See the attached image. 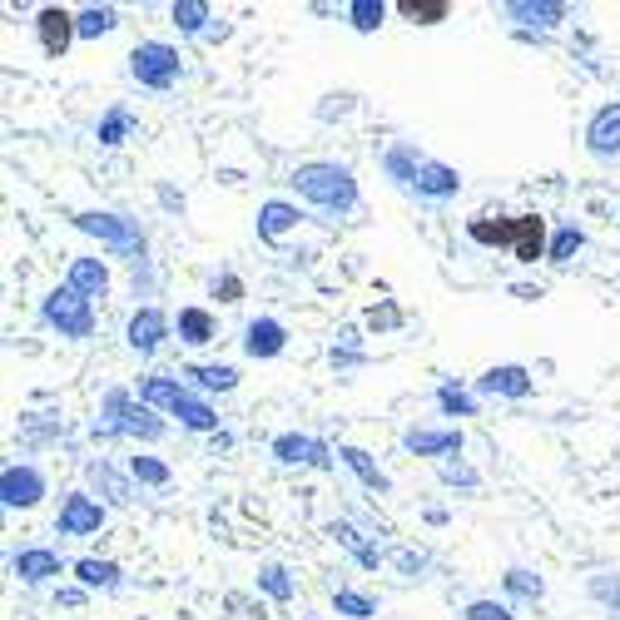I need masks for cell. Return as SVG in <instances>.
I'll list each match as a JSON object with an SVG mask.
<instances>
[{
  "label": "cell",
  "instance_id": "obj_1",
  "mask_svg": "<svg viewBox=\"0 0 620 620\" xmlns=\"http://www.w3.org/2000/svg\"><path fill=\"white\" fill-rule=\"evenodd\" d=\"M293 184H298V194L313 199L318 209H353V204H358V184H353V174L338 169V164H303V169L293 174Z\"/></svg>",
  "mask_w": 620,
  "mask_h": 620
},
{
  "label": "cell",
  "instance_id": "obj_2",
  "mask_svg": "<svg viewBox=\"0 0 620 620\" xmlns=\"http://www.w3.org/2000/svg\"><path fill=\"white\" fill-rule=\"evenodd\" d=\"M139 392H144V402H149V407H169L174 417H184V422H189V427H199V432H209V427L219 422L209 402L189 397V392H184L179 382H169V377H149Z\"/></svg>",
  "mask_w": 620,
  "mask_h": 620
},
{
  "label": "cell",
  "instance_id": "obj_3",
  "mask_svg": "<svg viewBox=\"0 0 620 620\" xmlns=\"http://www.w3.org/2000/svg\"><path fill=\"white\" fill-rule=\"evenodd\" d=\"M129 70H134L139 85H149V90H169L174 75H179V55H174L164 40H144V45L129 55Z\"/></svg>",
  "mask_w": 620,
  "mask_h": 620
},
{
  "label": "cell",
  "instance_id": "obj_4",
  "mask_svg": "<svg viewBox=\"0 0 620 620\" xmlns=\"http://www.w3.org/2000/svg\"><path fill=\"white\" fill-rule=\"evenodd\" d=\"M45 323H55L65 338H90L95 318H90V298H80L75 288H60L45 298Z\"/></svg>",
  "mask_w": 620,
  "mask_h": 620
},
{
  "label": "cell",
  "instance_id": "obj_5",
  "mask_svg": "<svg viewBox=\"0 0 620 620\" xmlns=\"http://www.w3.org/2000/svg\"><path fill=\"white\" fill-rule=\"evenodd\" d=\"M496 244H511V253H516L521 263H536L541 248H546V224H541L536 214L506 219V224H496Z\"/></svg>",
  "mask_w": 620,
  "mask_h": 620
},
{
  "label": "cell",
  "instance_id": "obj_6",
  "mask_svg": "<svg viewBox=\"0 0 620 620\" xmlns=\"http://www.w3.org/2000/svg\"><path fill=\"white\" fill-rule=\"evenodd\" d=\"M60 536H90V531H100L105 526V506L100 501H90L85 492H70L65 496V506H60Z\"/></svg>",
  "mask_w": 620,
  "mask_h": 620
},
{
  "label": "cell",
  "instance_id": "obj_7",
  "mask_svg": "<svg viewBox=\"0 0 620 620\" xmlns=\"http://www.w3.org/2000/svg\"><path fill=\"white\" fill-rule=\"evenodd\" d=\"M35 25H40V45H45V55H65V50H70V40L80 35V30H75V15H70V10H60V5H45Z\"/></svg>",
  "mask_w": 620,
  "mask_h": 620
},
{
  "label": "cell",
  "instance_id": "obj_8",
  "mask_svg": "<svg viewBox=\"0 0 620 620\" xmlns=\"http://www.w3.org/2000/svg\"><path fill=\"white\" fill-rule=\"evenodd\" d=\"M412 184H417V194H432V199H447V194H457V189H462L457 169H447V164H437V159H417Z\"/></svg>",
  "mask_w": 620,
  "mask_h": 620
},
{
  "label": "cell",
  "instance_id": "obj_9",
  "mask_svg": "<svg viewBox=\"0 0 620 620\" xmlns=\"http://www.w3.org/2000/svg\"><path fill=\"white\" fill-rule=\"evenodd\" d=\"M0 492H5V506H35L40 492H45V482H40L35 467H10L0 477Z\"/></svg>",
  "mask_w": 620,
  "mask_h": 620
},
{
  "label": "cell",
  "instance_id": "obj_10",
  "mask_svg": "<svg viewBox=\"0 0 620 620\" xmlns=\"http://www.w3.org/2000/svg\"><path fill=\"white\" fill-rule=\"evenodd\" d=\"M80 229H85V234H100L105 244H115V248L139 244V229H134V224H120L115 214H80Z\"/></svg>",
  "mask_w": 620,
  "mask_h": 620
},
{
  "label": "cell",
  "instance_id": "obj_11",
  "mask_svg": "<svg viewBox=\"0 0 620 620\" xmlns=\"http://www.w3.org/2000/svg\"><path fill=\"white\" fill-rule=\"evenodd\" d=\"M164 333H169V323H164V313H154V308H139V313L129 318V343H134L139 353H154V348L164 343Z\"/></svg>",
  "mask_w": 620,
  "mask_h": 620
},
{
  "label": "cell",
  "instance_id": "obj_12",
  "mask_svg": "<svg viewBox=\"0 0 620 620\" xmlns=\"http://www.w3.org/2000/svg\"><path fill=\"white\" fill-rule=\"evenodd\" d=\"M244 353H248V358H278V353H283V328H278L273 318H258V323H248Z\"/></svg>",
  "mask_w": 620,
  "mask_h": 620
},
{
  "label": "cell",
  "instance_id": "obj_13",
  "mask_svg": "<svg viewBox=\"0 0 620 620\" xmlns=\"http://www.w3.org/2000/svg\"><path fill=\"white\" fill-rule=\"evenodd\" d=\"M70 288H75L80 298H95V293H105V288H110V273H105V263H100V258H75V263H70Z\"/></svg>",
  "mask_w": 620,
  "mask_h": 620
},
{
  "label": "cell",
  "instance_id": "obj_14",
  "mask_svg": "<svg viewBox=\"0 0 620 620\" xmlns=\"http://www.w3.org/2000/svg\"><path fill=\"white\" fill-rule=\"evenodd\" d=\"M10 566H15V576H20V581H30V586H40V581L60 576V556H55V551H20Z\"/></svg>",
  "mask_w": 620,
  "mask_h": 620
},
{
  "label": "cell",
  "instance_id": "obj_15",
  "mask_svg": "<svg viewBox=\"0 0 620 620\" xmlns=\"http://www.w3.org/2000/svg\"><path fill=\"white\" fill-rule=\"evenodd\" d=\"M591 149H596V154L620 149V105H606V110L591 120Z\"/></svg>",
  "mask_w": 620,
  "mask_h": 620
},
{
  "label": "cell",
  "instance_id": "obj_16",
  "mask_svg": "<svg viewBox=\"0 0 620 620\" xmlns=\"http://www.w3.org/2000/svg\"><path fill=\"white\" fill-rule=\"evenodd\" d=\"M273 452H278V462H328V447L313 437H278Z\"/></svg>",
  "mask_w": 620,
  "mask_h": 620
},
{
  "label": "cell",
  "instance_id": "obj_17",
  "mask_svg": "<svg viewBox=\"0 0 620 620\" xmlns=\"http://www.w3.org/2000/svg\"><path fill=\"white\" fill-rule=\"evenodd\" d=\"M482 392H506V397H526L531 392V377L521 368H492L482 377Z\"/></svg>",
  "mask_w": 620,
  "mask_h": 620
},
{
  "label": "cell",
  "instance_id": "obj_18",
  "mask_svg": "<svg viewBox=\"0 0 620 620\" xmlns=\"http://www.w3.org/2000/svg\"><path fill=\"white\" fill-rule=\"evenodd\" d=\"M293 224H298V214H293L288 204H278V199L263 204V214H258V234H263V239H278V234H288Z\"/></svg>",
  "mask_w": 620,
  "mask_h": 620
},
{
  "label": "cell",
  "instance_id": "obj_19",
  "mask_svg": "<svg viewBox=\"0 0 620 620\" xmlns=\"http://www.w3.org/2000/svg\"><path fill=\"white\" fill-rule=\"evenodd\" d=\"M397 10H402L412 25H437V20H447V15H452V5H447V0H402Z\"/></svg>",
  "mask_w": 620,
  "mask_h": 620
},
{
  "label": "cell",
  "instance_id": "obj_20",
  "mask_svg": "<svg viewBox=\"0 0 620 620\" xmlns=\"http://www.w3.org/2000/svg\"><path fill=\"white\" fill-rule=\"evenodd\" d=\"M179 333H184V343H209V338H214V323H209V313L184 308V313H179Z\"/></svg>",
  "mask_w": 620,
  "mask_h": 620
},
{
  "label": "cell",
  "instance_id": "obj_21",
  "mask_svg": "<svg viewBox=\"0 0 620 620\" xmlns=\"http://www.w3.org/2000/svg\"><path fill=\"white\" fill-rule=\"evenodd\" d=\"M506 15L526 20V25H561V5H506Z\"/></svg>",
  "mask_w": 620,
  "mask_h": 620
},
{
  "label": "cell",
  "instance_id": "obj_22",
  "mask_svg": "<svg viewBox=\"0 0 620 620\" xmlns=\"http://www.w3.org/2000/svg\"><path fill=\"white\" fill-rule=\"evenodd\" d=\"M110 25H115V10H110V5H90V10L75 15V30H80V35H105Z\"/></svg>",
  "mask_w": 620,
  "mask_h": 620
},
{
  "label": "cell",
  "instance_id": "obj_23",
  "mask_svg": "<svg viewBox=\"0 0 620 620\" xmlns=\"http://www.w3.org/2000/svg\"><path fill=\"white\" fill-rule=\"evenodd\" d=\"M462 437L457 432H407V447L412 452H452Z\"/></svg>",
  "mask_w": 620,
  "mask_h": 620
},
{
  "label": "cell",
  "instance_id": "obj_24",
  "mask_svg": "<svg viewBox=\"0 0 620 620\" xmlns=\"http://www.w3.org/2000/svg\"><path fill=\"white\" fill-rule=\"evenodd\" d=\"M75 576H80L85 586H115V581H120V566H110V561H80Z\"/></svg>",
  "mask_w": 620,
  "mask_h": 620
},
{
  "label": "cell",
  "instance_id": "obj_25",
  "mask_svg": "<svg viewBox=\"0 0 620 620\" xmlns=\"http://www.w3.org/2000/svg\"><path fill=\"white\" fill-rule=\"evenodd\" d=\"M348 15H353L358 30H377V25H382V0H353Z\"/></svg>",
  "mask_w": 620,
  "mask_h": 620
},
{
  "label": "cell",
  "instance_id": "obj_26",
  "mask_svg": "<svg viewBox=\"0 0 620 620\" xmlns=\"http://www.w3.org/2000/svg\"><path fill=\"white\" fill-rule=\"evenodd\" d=\"M189 377H199V387H209V392H214V387H219V392H229V387L239 382V372H234V368H194Z\"/></svg>",
  "mask_w": 620,
  "mask_h": 620
},
{
  "label": "cell",
  "instance_id": "obj_27",
  "mask_svg": "<svg viewBox=\"0 0 620 620\" xmlns=\"http://www.w3.org/2000/svg\"><path fill=\"white\" fill-rule=\"evenodd\" d=\"M338 611H343V616H353V620H368L377 606H372L368 596H358V591H338Z\"/></svg>",
  "mask_w": 620,
  "mask_h": 620
},
{
  "label": "cell",
  "instance_id": "obj_28",
  "mask_svg": "<svg viewBox=\"0 0 620 620\" xmlns=\"http://www.w3.org/2000/svg\"><path fill=\"white\" fill-rule=\"evenodd\" d=\"M343 457L353 462V472H358L363 482H372V487H387V477H382V472H377V467H372V462H368V452H358V447H348Z\"/></svg>",
  "mask_w": 620,
  "mask_h": 620
},
{
  "label": "cell",
  "instance_id": "obj_29",
  "mask_svg": "<svg viewBox=\"0 0 620 620\" xmlns=\"http://www.w3.org/2000/svg\"><path fill=\"white\" fill-rule=\"evenodd\" d=\"M258 586H263L268 596H278V601H288V596H293V586H288V576H283L278 566H268V571L258 576Z\"/></svg>",
  "mask_w": 620,
  "mask_h": 620
},
{
  "label": "cell",
  "instance_id": "obj_30",
  "mask_svg": "<svg viewBox=\"0 0 620 620\" xmlns=\"http://www.w3.org/2000/svg\"><path fill=\"white\" fill-rule=\"evenodd\" d=\"M204 15H209V5H174V20L184 25V30H204Z\"/></svg>",
  "mask_w": 620,
  "mask_h": 620
},
{
  "label": "cell",
  "instance_id": "obj_31",
  "mask_svg": "<svg viewBox=\"0 0 620 620\" xmlns=\"http://www.w3.org/2000/svg\"><path fill=\"white\" fill-rule=\"evenodd\" d=\"M124 129H129V115L124 110H115V115H105V124H100V144H120Z\"/></svg>",
  "mask_w": 620,
  "mask_h": 620
},
{
  "label": "cell",
  "instance_id": "obj_32",
  "mask_svg": "<svg viewBox=\"0 0 620 620\" xmlns=\"http://www.w3.org/2000/svg\"><path fill=\"white\" fill-rule=\"evenodd\" d=\"M576 248H581V229H561V234H556V244H551V258H556V263H566Z\"/></svg>",
  "mask_w": 620,
  "mask_h": 620
},
{
  "label": "cell",
  "instance_id": "obj_33",
  "mask_svg": "<svg viewBox=\"0 0 620 620\" xmlns=\"http://www.w3.org/2000/svg\"><path fill=\"white\" fill-rule=\"evenodd\" d=\"M134 477L159 487V482H169V467H159V462H149V457H134Z\"/></svg>",
  "mask_w": 620,
  "mask_h": 620
},
{
  "label": "cell",
  "instance_id": "obj_34",
  "mask_svg": "<svg viewBox=\"0 0 620 620\" xmlns=\"http://www.w3.org/2000/svg\"><path fill=\"white\" fill-rule=\"evenodd\" d=\"M467 620H511V611L496 606V601H477V606L467 611Z\"/></svg>",
  "mask_w": 620,
  "mask_h": 620
},
{
  "label": "cell",
  "instance_id": "obj_35",
  "mask_svg": "<svg viewBox=\"0 0 620 620\" xmlns=\"http://www.w3.org/2000/svg\"><path fill=\"white\" fill-rule=\"evenodd\" d=\"M442 407H447V412H477V402L462 397V392H452V387H442Z\"/></svg>",
  "mask_w": 620,
  "mask_h": 620
},
{
  "label": "cell",
  "instance_id": "obj_36",
  "mask_svg": "<svg viewBox=\"0 0 620 620\" xmlns=\"http://www.w3.org/2000/svg\"><path fill=\"white\" fill-rule=\"evenodd\" d=\"M506 586H511V591H521V596H541V581H531L526 571H511V576H506Z\"/></svg>",
  "mask_w": 620,
  "mask_h": 620
}]
</instances>
